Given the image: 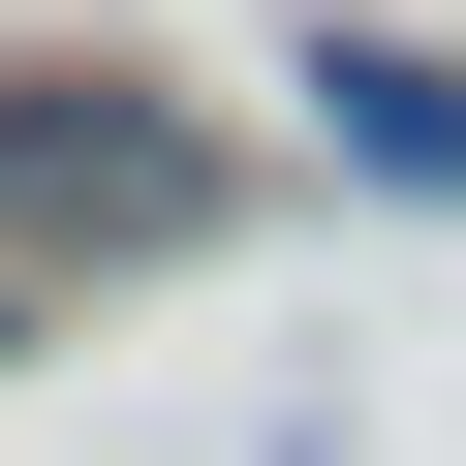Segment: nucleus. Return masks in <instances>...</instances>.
Instances as JSON below:
<instances>
[{"label": "nucleus", "mask_w": 466, "mask_h": 466, "mask_svg": "<svg viewBox=\"0 0 466 466\" xmlns=\"http://www.w3.org/2000/svg\"><path fill=\"white\" fill-rule=\"evenodd\" d=\"M0 218H32V249H218V125H156V94H0Z\"/></svg>", "instance_id": "nucleus-1"}]
</instances>
